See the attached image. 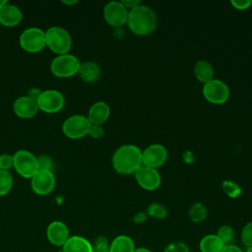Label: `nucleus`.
Instances as JSON below:
<instances>
[{
    "instance_id": "f257e3e1",
    "label": "nucleus",
    "mask_w": 252,
    "mask_h": 252,
    "mask_svg": "<svg viewBox=\"0 0 252 252\" xmlns=\"http://www.w3.org/2000/svg\"><path fill=\"white\" fill-rule=\"evenodd\" d=\"M158 18L155 11L147 6L140 4L128 11L126 25L136 35L145 36L151 34L157 28Z\"/></svg>"
},
{
    "instance_id": "f03ea898",
    "label": "nucleus",
    "mask_w": 252,
    "mask_h": 252,
    "mask_svg": "<svg viewBox=\"0 0 252 252\" xmlns=\"http://www.w3.org/2000/svg\"><path fill=\"white\" fill-rule=\"evenodd\" d=\"M142 165V151L135 145H122L112 156V166L119 174H134Z\"/></svg>"
},
{
    "instance_id": "7ed1b4c3",
    "label": "nucleus",
    "mask_w": 252,
    "mask_h": 252,
    "mask_svg": "<svg viewBox=\"0 0 252 252\" xmlns=\"http://www.w3.org/2000/svg\"><path fill=\"white\" fill-rule=\"evenodd\" d=\"M46 45L58 55L67 54L72 45L70 33L61 27H50L45 32Z\"/></svg>"
},
{
    "instance_id": "20e7f679",
    "label": "nucleus",
    "mask_w": 252,
    "mask_h": 252,
    "mask_svg": "<svg viewBox=\"0 0 252 252\" xmlns=\"http://www.w3.org/2000/svg\"><path fill=\"white\" fill-rule=\"evenodd\" d=\"M202 94L205 99L216 105L225 103L229 98V88L220 79H213L203 85Z\"/></svg>"
},
{
    "instance_id": "39448f33",
    "label": "nucleus",
    "mask_w": 252,
    "mask_h": 252,
    "mask_svg": "<svg viewBox=\"0 0 252 252\" xmlns=\"http://www.w3.org/2000/svg\"><path fill=\"white\" fill-rule=\"evenodd\" d=\"M80 65L81 63L75 55L67 53L56 56L50 64V70L56 77L68 78L78 74Z\"/></svg>"
},
{
    "instance_id": "423d86ee",
    "label": "nucleus",
    "mask_w": 252,
    "mask_h": 252,
    "mask_svg": "<svg viewBox=\"0 0 252 252\" xmlns=\"http://www.w3.org/2000/svg\"><path fill=\"white\" fill-rule=\"evenodd\" d=\"M14 157V168L25 178H32L37 172L36 157L27 150H19Z\"/></svg>"
},
{
    "instance_id": "0eeeda50",
    "label": "nucleus",
    "mask_w": 252,
    "mask_h": 252,
    "mask_svg": "<svg viewBox=\"0 0 252 252\" xmlns=\"http://www.w3.org/2000/svg\"><path fill=\"white\" fill-rule=\"evenodd\" d=\"M20 45L28 52H38L46 46L45 32L38 28H28L20 35Z\"/></svg>"
},
{
    "instance_id": "6e6552de",
    "label": "nucleus",
    "mask_w": 252,
    "mask_h": 252,
    "mask_svg": "<svg viewBox=\"0 0 252 252\" xmlns=\"http://www.w3.org/2000/svg\"><path fill=\"white\" fill-rule=\"evenodd\" d=\"M91 123L87 116L72 115L68 117L62 124L63 133L71 139H79L88 135Z\"/></svg>"
},
{
    "instance_id": "1a4fd4ad",
    "label": "nucleus",
    "mask_w": 252,
    "mask_h": 252,
    "mask_svg": "<svg viewBox=\"0 0 252 252\" xmlns=\"http://www.w3.org/2000/svg\"><path fill=\"white\" fill-rule=\"evenodd\" d=\"M168 157L167 150L161 144H151L142 151V162L144 166L158 169L162 166Z\"/></svg>"
},
{
    "instance_id": "9d476101",
    "label": "nucleus",
    "mask_w": 252,
    "mask_h": 252,
    "mask_svg": "<svg viewBox=\"0 0 252 252\" xmlns=\"http://www.w3.org/2000/svg\"><path fill=\"white\" fill-rule=\"evenodd\" d=\"M128 10L120 1H109L103 8V18L105 22L114 29H119L126 24Z\"/></svg>"
},
{
    "instance_id": "9b49d317",
    "label": "nucleus",
    "mask_w": 252,
    "mask_h": 252,
    "mask_svg": "<svg viewBox=\"0 0 252 252\" xmlns=\"http://www.w3.org/2000/svg\"><path fill=\"white\" fill-rule=\"evenodd\" d=\"M38 108L43 112L55 113L60 111L65 103L63 94L56 90L41 92L36 99Z\"/></svg>"
},
{
    "instance_id": "f8f14e48",
    "label": "nucleus",
    "mask_w": 252,
    "mask_h": 252,
    "mask_svg": "<svg viewBox=\"0 0 252 252\" xmlns=\"http://www.w3.org/2000/svg\"><path fill=\"white\" fill-rule=\"evenodd\" d=\"M134 175L138 185L147 191H154L160 186L161 177L158 169L142 165Z\"/></svg>"
},
{
    "instance_id": "ddd939ff",
    "label": "nucleus",
    "mask_w": 252,
    "mask_h": 252,
    "mask_svg": "<svg viewBox=\"0 0 252 252\" xmlns=\"http://www.w3.org/2000/svg\"><path fill=\"white\" fill-rule=\"evenodd\" d=\"M32 189L37 195H47L54 189L55 176L51 170L37 171L32 177Z\"/></svg>"
},
{
    "instance_id": "4468645a",
    "label": "nucleus",
    "mask_w": 252,
    "mask_h": 252,
    "mask_svg": "<svg viewBox=\"0 0 252 252\" xmlns=\"http://www.w3.org/2000/svg\"><path fill=\"white\" fill-rule=\"evenodd\" d=\"M46 236L48 241L55 246H63L70 237L67 225L60 221L54 220L50 222L46 228Z\"/></svg>"
},
{
    "instance_id": "2eb2a0df",
    "label": "nucleus",
    "mask_w": 252,
    "mask_h": 252,
    "mask_svg": "<svg viewBox=\"0 0 252 252\" xmlns=\"http://www.w3.org/2000/svg\"><path fill=\"white\" fill-rule=\"evenodd\" d=\"M13 109L16 115L21 118H32L36 114L39 108L35 99L29 95H23L14 101Z\"/></svg>"
},
{
    "instance_id": "dca6fc26",
    "label": "nucleus",
    "mask_w": 252,
    "mask_h": 252,
    "mask_svg": "<svg viewBox=\"0 0 252 252\" xmlns=\"http://www.w3.org/2000/svg\"><path fill=\"white\" fill-rule=\"evenodd\" d=\"M109 114V105L104 101H96L90 107L88 119L93 125H102L108 119Z\"/></svg>"
},
{
    "instance_id": "f3484780",
    "label": "nucleus",
    "mask_w": 252,
    "mask_h": 252,
    "mask_svg": "<svg viewBox=\"0 0 252 252\" xmlns=\"http://www.w3.org/2000/svg\"><path fill=\"white\" fill-rule=\"evenodd\" d=\"M22 18V11L13 4L7 3L0 9V24L5 27L17 26Z\"/></svg>"
},
{
    "instance_id": "a211bd4d",
    "label": "nucleus",
    "mask_w": 252,
    "mask_h": 252,
    "mask_svg": "<svg viewBox=\"0 0 252 252\" xmlns=\"http://www.w3.org/2000/svg\"><path fill=\"white\" fill-rule=\"evenodd\" d=\"M63 252H93V245L83 236L73 235L62 246Z\"/></svg>"
},
{
    "instance_id": "6ab92c4d",
    "label": "nucleus",
    "mask_w": 252,
    "mask_h": 252,
    "mask_svg": "<svg viewBox=\"0 0 252 252\" xmlns=\"http://www.w3.org/2000/svg\"><path fill=\"white\" fill-rule=\"evenodd\" d=\"M78 74L86 83H94L100 78L101 70L97 63L94 61H86L81 63Z\"/></svg>"
},
{
    "instance_id": "aec40b11",
    "label": "nucleus",
    "mask_w": 252,
    "mask_h": 252,
    "mask_svg": "<svg viewBox=\"0 0 252 252\" xmlns=\"http://www.w3.org/2000/svg\"><path fill=\"white\" fill-rule=\"evenodd\" d=\"M193 72L196 79L203 84H206L209 81L213 80L215 75L214 67L208 60L205 59H200L195 63Z\"/></svg>"
},
{
    "instance_id": "412c9836",
    "label": "nucleus",
    "mask_w": 252,
    "mask_h": 252,
    "mask_svg": "<svg viewBox=\"0 0 252 252\" xmlns=\"http://www.w3.org/2000/svg\"><path fill=\"white\" fill-rule=\"evenodd\" d=\"M224 244L217 234H208L204 236L199 243L201 252H220Z\"/></svg>"
},
{
    "instance_id": "4be33fe9",
    "label": "nucleus",
    "mask_w": 252,
    "mask_h": 252,
    "mask_svg": "<svg viewBox=\"0 0 252 252\" xmlns=\"http://www.w3.org/2000/svg\"><path fill=\"white\" fill-rule=\"evenodd\" d=\"M133 240L127 235H118L110 243L109 252H134Z\"/></svg>"
},
{
    "instance_id": "5701e85b",
    "label": "nucleus",
    "mask_w": 252,
    "mask_h": 252,
    "mask_svg": "<svg viewBox=\"0 0 252 252\" xmlns=\"http://www.w3.org/2000/svg\"><path fill=\"white\" fill-rule=\"evenodd\" d=\"M208 216V210L201 202H195L191 205L188 211V217L192 222L198 223L206 220Z\"/></svg>"
},
{
    "instance_id": "b1692460",
    "label": "nucleus",
    "mask_w": 252,
    "mask_h": 252,
    "mask_svg": "<svg viewBox=\"0 0 252 252\" xmlns=\"http://www.w3.org/2000/svg\"><path fill=\"white\" fill-rule=\"evenodd\" d=\"M146 213L149 217H152L154 219L163 220L164 218H166L168 211H167L166 207L164 205H162L161 203L155 202V203L150 204Z\"/></svg>"
},
{
    "instance_id": "393cba45",
    "label": "nucleus",
    "mask_w": 252,
    "mask_h": 252,
    "mask_svg": "<svg viewBox=\"0 0 252 252\" xmlns=\"http://www.w3.org/2000/svg\"><path fill=\"white\" fill-rule=\"evenodd\" d=\"M221 189L227 195L229 198L235 199L239 197L242 193L241 187L234 181L232 180H224L221 183Z\"/></svg>"
},
{
    "instance_id": "a878e982",
    "label": "nucleus",
    "mask_w": 252,
    "mask_h": 252,
    "mask_svg": "<svg viewBox=\"0 0 252 252\" xmlns=\"http://www.w3.org/2000/svg\"><path fill=\"white\" fill-rule=\"evenodd\" d=\"M13 186V177L8 170L0 169V196H4L10 192Z\"/></svg>"
},
{
    "instance_id": "bb28decb",
    "label": "nucleus",
    "mask_w": 252,
    "mask_h": 252,
    "mask_svg": "<svg viewBox=\"0 0 252 252\" xmlns=\"http://www.w3.org/2000/svg\"><path fill=\"white\" fill-rule=\"evenodd\" d=\"M217 236L221 240V242L224 245L230 244V242H231V240L233 239V236H234L233 228L228 224H222L221 226L219 227L218 232H217Z\"/></svg>"
},
{
    "instance_id": "cd10ccee",
    "label": "nucleus",
    "mask_w": 252,
    "mask_h": 252,
    "mask_svg": "<svg viewBox=\"0 0 252 252\" xmlns=\"http://www.w3.org/2000/svg\"><path fill=\"white\" fill-rule=\"evenodd\" d=\"M93 245V252H109L110 243L105 236L99 235L95 238Z\"/></svg>"
},
{
    "instance_id": "c85d7f7f",
    "label": "nucleus",
    "mask_w": 252,
    "mask_h": 252,
    "mask_svg": "<svg viewBox=\"0 0 252 252\" xmlns=\"http://www.w3.org/2000/svg\"><path fill=\"white\" fill-rule=\"evenodd\" d=\"M241 241L248 248L252 246V221L247 222L241 230Z\"/></svg>"
},
{
    "instance_id": "c756f323",
    "label": "nucleus",
    "mask_w": 252,
    "mask_h": 252,
    "mask_svg": "<svg viewBox=\"0 0 252 252\" xmlns=\"http://www.w3.org/2000/svg\"><path fill=\"white\" fill-rule=\"evenodd\" d=\"M163 252H190L188 245L184 241H173L166 245Z\"/></svg>"
},
{
    "instance_id": "7c9ffc66",
    "label": "nucleus",
    "mask_w": 252,
    "mask_h": 252,
    "mask_svg": "<svg viewBox=\"0 0 252 252\" xmlns=\"http://www.w3.org/2000/svg\"><path fill=\"white\" fill-rule=\"evenodd\" d=\"M36 160H37V171L51 170L52 160L48 156L42 155V156L36 157Z\"/></svg>"
},
{
    "instance_id": "2f4dec72",
    "label": "nucleus",
    "mask_w": 252,
    "mask_h": 252,
    "mask_svg": "<svg viewBox=\"0 0 252 252\" xmlns=\"http://www.w3.org/2000/svg\"><path fill=\"white\" fill-rule=\"evenodd\" d=\"M14 166V157L8 154H3L0 156V169L8 170Z\"/></svg>"
},
{
    "instance_id": "473e14b6",
    "label": "nucleus",
    "mask_w": 252,
    "mask_h": 252,
    "mask_svg": "<svg viewBox=\"0 0 252 252\" xmlns=\"http://www.w3.org/2000/svg\"><path fill=\"white\" fill-rule=\"evenodd\" d=\"M230 5L238 11H244L252 6V0H231Z\"/></svg>"
},
{
    "instance_id": "72a5a7b5",
    "label": "nucleus",
    "mask_w": 252,
    "mask_h": 252,
    "mask_svg": "<svg viewBox=\"0 0 252 252\" xmlns=\"http://www.w3.org/2000/svg\"><path fill=\"white\" fill-rule=\"evenodd\" d=\"M104 134V129L101 125H93L91 124L88 135H90L94 139H98L101 138Z\"/></svg>"
},
{
    "instance_id": "f704fd0d",
    "label": "nucleus",
    "mask_w": 252,
    "mask_h": 252,
    "mask_svg": "<svg viewBox=\"0 0 252 252\" xmlns=\"http://www.w3.org/2000/svg\"><path fill=\"white\" fill-rule=\"evenodd\" d=\"M147 218H148L147 213H145V212H139V213H137V214L134 215L132 220H133V222L136 223V224H141V223H143V222L146 221Z\"/></svg>"
},
{
    "instance_id": "c9c22d12",
    "label": "nucleus",
    "mask_w": 252,
    "mask_h": 252,
    "mask_svg": "<svg viewBox=\"0 0 252 252\" xmlns=\"http://www.w3.org/2000/svg\"><path fill=\"white\" fill-rule=\"evenodd\" d=\"M122 4H123V6L128 10H131V9H133V8H135V7H137L138 5H140L141 4V1H139V0H121L120 1Z\"/></svg>"
},
{
    "instance_id": "e433bc0d",
    "label": "nucleus",
    "mask_w": 252,
    "mask_h": 252,
    "mask_svg": "<svg viewBox=\"0 0 252 252\" xmlns=\"http://www.w3.org/2000/svg\"><path fill=\"white\" fill-rule=\"evenodd\" d=\"M182 160L187 163V164H190L192 162H194L195 160V157H194V154L191 152V151H185L183 154H182Z\"/></svg>"
},
{
    "instance_id": "4c0bfd02",
    "label": "nucleus",
    "mask_w": 252,
    "mask_h": 252,
    "mask_svg": "<svg viewBox=\"0 0 252 252\" xmlns=\"http://www.w3.org/2000/svg\"><path fill=\"white\" fill-rule=\"evenodd\" d=\"M220 252H243L238 246L233 245V244H227L224 245L221 249Z\"/></svg>"
},
{
    "instance_id": "58836bf2",
    "label": "nucleus",
    "mask_w": 252,
    "mask_h": 252,
    "mask_svg": "<svg viewBox=\"0 0 252 252\" xmlns=\"http://www.w3.org/2000/svg\"><path fill=\"white\" fill-rule=\"evenodd\" d=\"M134 252H152L151 250H149L148 248H145V247H140V248H137L135 249Z\"/></svg>"
},
{
    "instance_id": "ea45409f",
    "label": "nucleus",
    "mask_w": 252,
    "mask_h": 252,
    "mask_svg": "<svg viewBox=\"0 0 252 252\" xmlns=\"http://www.w3.org/2000/svg\"><path fill=\"white\" fill-rule=\"evenodd\" d=\"M62 3L67 4V5H74L76 3H78L77 0H72V1H67V0H62Z\"/></svg>"
},
{
    "instance_id": "a19ab883",
    "label": "nucleus",
    "mask_w": 252,
    "mask_h": 252,
    "mask_svg": "<svg viewBox=\"0 0 252 252\" xmlns=\"http://www.w3.org/2000/svg\"><path fill=\"white\" fill-rule=\"evenodd\" d=\"M5 4H7V1H6V0H0V9H1Z\"/></svg>"
},
{
    "instance_id": "79ce46f5",
    "label": "nucleus",
    "mask_w": 252,
    "mask_h": 252,
    "mask_svg": "<svg viewBox=\"0 0 252 252\" xmlns=\"http://www.w3.org/2000/svg\"><path fill=\"white\" fill-rule=\"evenodd\" d=\"M246 252H252V246H251V247H248L247 250H246Z\"/></svg>"
}]
</instances>
